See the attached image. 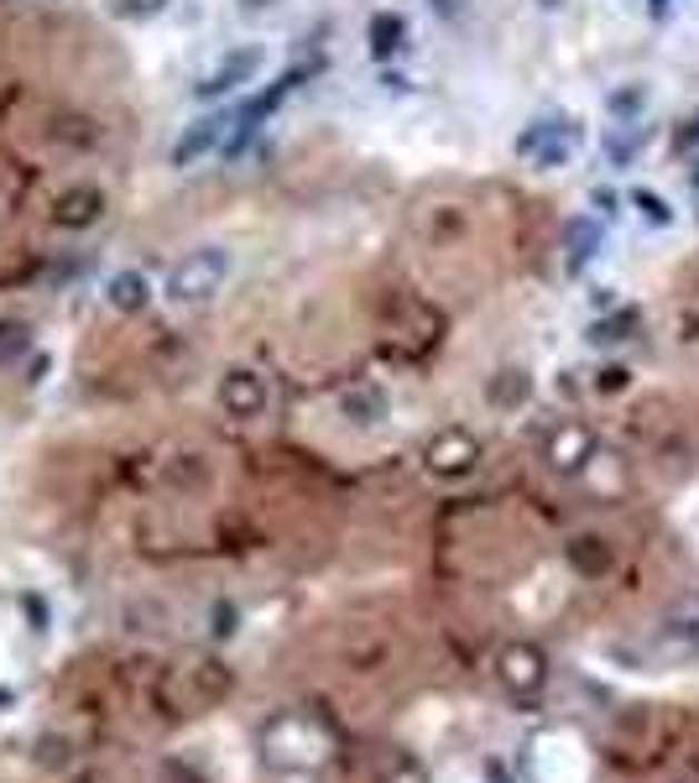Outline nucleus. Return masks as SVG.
I'll return each mask as SVG.
<instances>
[{
    "label": "nucleus",
    "instance_id": "nucleus-1",
    "mask_svg": "<svg viewBox=\"0 0 699 783\" xmlns=\"http://www.w3.org/2000/svg\"><path fill=\"white\" fill-rule=\"evenodd\" d=\"M257 752L272 773H319L334 763L340 736L319 711H277L261 721Z\"/></svg>",
    "mask_w": 699,
    "mask_h": 783
},
{
    "label": "nucleus",
    "instance_id": "nucleus-2",
    "mask_svg": "<svg viewBox=\"0 0 699 783\" xmlns=\"http://www.w3.org/2000/svg\"><path fill=\"white\" fill-rule=\"evenodd\" d=\"M528 773L532 783H596V752L580 732L548 726L528 742Z\"/></svg>",
    "mask_w": 699,
    "mask_h": 783
},
{
    "label": "nucleus",
    "instance_id": "nucleus-3",
    "mask_svg": "<svg viewBox=\"0 0 699 783\" xmlns=\"http://www.w3.org/2000/svg\"><path fill=\"white\" fill-rule=\"evenodd\" d=\"M224 283H230V251L224 246H199V251H188L168 272V288L162 293H168V304L193 308V304H209Z\"/></svg>",
    "mask_w": 699,
    "mask_h": 783
},
{
    "label": "nucleus",
    "instance_id": "nucleus-4",
    "mask_svg": "<svg viewBox=\"0 0 699 783\" xmlns=\"http://www.w3.org/2000/svg\"><path fill=\"white\" fill-rule=\"evenodd\" d=\"M496 684H501V695L517 700V705H532V700L548 690V653L528 637H517V643H501L496 647V664H491Z\"/></svg>",
    "mask_w": 699,
    "mask_h": 783
},
{
    "label": "nucleus",
    "instance_id": "nucleus-5",
    "mask_svg": "<svg viewBox=\"0 0 699 783\" xmlns=\"http://www.w3.org/2000/svg\"><path fill=\"white\" fill-rule=\"evenodd\" d=\"M652 658L668 668H683V664H699V591H689L683 601H673L658 627H652Z\"/></svg>",
    "mask_w": 699,
    "mask_h": 783
},
{
    "label": "nucleus",
    "instance_id": "nucleus-6",
    "mask_svg": "<svg viewBox=\"0 0 699 783\" xmlns=\"http://www.w3.org/2000/svg\"><path fill=\"white\" fill-rule=\"evenodd\" d=\"M596 449H600L596 428L580 424V418H559V424L543 428V465L559 480H580V470L590 465Z\"/></svg>",
    "mask_w": 699,
    "mask_h": 783
},
{
    "label": "nucleus",
    "instance_id": "nucleus-7",
    "mask_svg": "<svg viewBox=\"0 0 699 783\" xmlns=\"http://www.w3.org/2000/svg\"><path fill=\"white\" fill-rule=\"evenodd\" d=\"M480 439L470 428H439L433 439L423 444V470L433 480H465L480 470Z\"/></svg>",
    "mask_w": 699,
    "mask_h": 783
},
{
    "label": "nucleus",
    "instance_id": "nucleus-8",
    "mask_svg": "<svg viewBox=\"0 0 699 783\" xmlns=\"http://www.w3.org/2000/svg\"><path fill=\"white\" fill-rule=\"evenodd\" d=\"M220 408L236 418V424H257L272 413V381L257 371V366H230L220 376Z\"/></svg>",
    "mask_w": 699,
    "mask_h": 783
},
{
    "label": "nucleus",
    "instance_id": "nucleus-9",
    "mask_svg": "<svg viewBox=\"0 0 699 783\" xmlns=\"http://www.w3.org/2000/svg\"><path fill=\"white\" fill-rule=\"evenodd\" d=\"M104 220V188L100 184H69L52 199V225L58 230H89Z\"/></svg>",
    "mask_w": 699,
    "mask_h": 783
},
{
    "label": "nucleus",
    "instance_id": "nucleus-10",
    "mask_svg": "<svg viewBox=\"0 0 699 783\" xmlns=\"http://www.w3.org/2000/svg\"><path fill=\"white\" fill-rule=\"evenodd\" d=\"M261 63H267V52H261V48H236V52H230V58L220 63V69H214V73L204 79V85H199V95H204V100L236 95L240 85H251V79H257Z\"/></svg>",
    "mask_w": 699,
    "mask_h": 783
},
{
    "label": "nucleus",
    "instance_id": "nucleus-11",
    "mask_svg": "<svg viewBox=\"0 0 699 783\" xmlns=\"http://www.w3.org/2000/svg\"><path fill=\"white\" fill-rule=\"evenodd\" d=\"M563 559L580 579H606L616 569V548L611 538H600V533H575L569 544H563Z\"/></svg>",
    "mask_w": 699,
    "mask_h": 783
},
{
    "label": "nucleus",
    "instance_id": "nucleus-12",
    "mask_svg": "<svg viewBox=\"0 0 699 783\" xmlns=\"http://www.w3.org/2000/svg\"><path fill=\"white\" fill-rule=\"evenodd\" d=\"M600 246H606V225L590 220V215H575V220L563 225V272L580 277L600 256Z\"/></svg>",
    "mask_w": 699,
    "mask_h": 783
},
{
    "label": "nucleus",
    "instance_id": "nucleus-13",
    "mask_svg": "<svg viewBox=\"0 0 699 783\" xmlns=\"http://www.w3.org/2000/svg\"><path fill=\"white\" fill-rule=\"evenodd\" d=\"M340 418L356 428H376L387 418V392L376 387V381H350L340 392Z\"/></svg>",
    "mask_w": 699,
    "mask_h": 783
},
{
    "label": "nucleus",
    "instance_id": "nucleus-14",
    "mask_svg": "<svg viewBox=\"0 0 699 783\" xmlns=\"http://www.w3.org/2000/svg\"><path fill=\"white\" fill-rule=\"evenodd\" d=\"M486 397H491L496 413H517L532 403V376L528 366H501V371L486 381Z\"/></svg>",
    "mask_w": 699,
    "mask_h": 783
},
{
    "label": "nucleus",
    "instance_id": "nucleus-15",
    "mask_svg": "<svg viewBox=\"0 0 699 783\" xmlns=\"http://www.w3.org/2000/svg\"><path fill=\"white\" fill-rule=\"evenodd\" d=\"M637 329H642V314H637V308H621V304H616L611 314H596V319H590L585 340L596 345V350H611V345H627Z\"/></svg>",
    "mask_w": 699,
    "mask_h": 783
},
{
    "label": "nucleus",
    "instance_id": "nucleus-16",
    "mask_svg": "<svg viewBox=\"0 0 699 783\" xmlns=\"http://www.w3.org/2000/svg\"><path fill=\"white\" fill-rule=\"evenodd\" d=\"M104 304L116 308V314H141V308L152 304V283H147V272H116L110 283H104Z\"/></svg>",
    "mask_w": 699,
    "mask_h": 783
},
{
    "label": "nucleus",
    "instance_id": "nucleus-17",
    "mask_svg": "<svg viewBox=\"0 0 699 783\" xmlns=\"http://www.w3.org/2000/svg\"><path fill=\"white\" fill-rule=\"evenodd\" d=\"M402 42H408V21L397 17V11H376V17H371V52H376V58L402 52Z\"/></svg>",
    "mask_w": 699,
    "mask_h": 783
},
{
    "label": "nucleus",
    "instance_id": "nucleus-18",
    "mask_svg": "<svg viewBox=\"0 0 699 783\" xmlns=\"http://www.w3.org/2000/svg\"><path fill=\"white\" fill-rule=\"evenodd\" d=\"M27 350H32V324H21V319L0 324V366H11V360L27 356Z\"/></svg>",
    "mask_w": 699,
    "mask_h": 783
},
{
    "label": "nucleus",
    "instance_id": "nucleus-19",
    "mask_svg": "<svg viewBox=\"0 0 699 783\" xmlns=\"http://www.w3.org/2000/svg\"><path fill=\"white\" fill-rule=\"evenodd\" d=\"M220 126H224V120H204V126H199L188 141H178V162H193L199 152H209V147L220 141Z\"/></svg>",
    "mask_w": 699,
    "mask_h": 783
},
{
    "label": "nucleus",
    "instance_id": "nucleus-20",
    "mask_svg": "<svg viewBox=\"0 0 699 783\" xmlns=\"http://www.w3.org/2000/svg\"><path fill=\"white\" fill-rule=\"evenodd\" d=\"M631 209H642L648 215V225H673V209L652 194V188H631Z\"/></svg>",
    "mask_w": 699,
    "mask_h": 783
},
{
    "label": "nucleus",
    "instance_id": "nucleus-21",
    "mask_svg": "<svg viewBox=\"0 0 699 783\" xmlns=\"http://www.w3.org/2000/svg\"><path fill=\"white\" fill-rule=\"evenodd\" d=\"M642 105H648V85L616 89V95H611V116H621V120H637V116H642Z\"/></svg>",
    "mask_w": 699,
    "mask_h": 783
},
{
    "label": "nucleus",
    "instance_id": "nucleus-22",
    "mask_svg": "<svg viewBox=\"0 0 699 783\" xmlns=\"http://www.w3.org/2000/svg\"><path fill=\"white\" fill-rule=\"evenodd\" d=\"M631 387V371L627 366H600L596 376H590V392H600V397H611V392H627Z\"/></svg>",
    "mask_w": 699,
    "mask_h": 783
},
{
    "label": "nucleus",
    "instance_id": "nucleus-23",
    "mask_svg": "<svg viewBox=\"0 0 699 783\" xmlns=\"http://www.w3.org/2000/svg\"><path fill=\"white\" fill-rule=\"evenodd\" d=\"M590 205H596L600 215H616V194H611V188H596V194H590Z\"/></svg>",
    "mask_w": 699,
    "mask_h": 783
},
{
    "label": "nucleus",
    "instance_id": "nucleus-24",
    "mask_svg": "<svg viewBox=\"0 0 699 783\" xmlns=\"http://www.w3.org/2000/svg\"><path fill=\"white\" fill-rule=\"evenodd\" d=\"M590 304H596V314H611V308H616V288H600Z\"/></svg>",
    "mask_w": 699,
    "mask_h": 783
},
{
    "label": "nucleus",
    "instance_id": "nucleus-25",
    "mask_svg": "<svg viewBox=\"0 0 699 783\" xmlns=\"http://www.w3.org/2000/svg\"><path fill=\"white\" fill-rule=\"evenodd\" d=\"M157 6H162V0H131L126 11H131V17H147V11H157Z\"/></svg>",
    "mask_w": 699,
    "mask_h": 783
},
{
    "label": "nucleus",
    "instance_id": "nucleus-26",
    "mask_svg": "<svg viewBox=\"0 0 699 783\" xmlns=\"http://www.w3.org/2000/svg\"><path fill=\"white\" fill-rule=\"evenodd\" d=\"M652 11H658V17H663V11H668V0H652Z\"/></svg>",
    "mask_w": 699,
    "mask_h": 783
},
{
    "label": "nucleus",
    "instance_id": "nucleus-27",
    "mask_svg": "<svg viewBox=\"0 0 699 783\" xmlns=\"http://www.w3.org/2000/svg\"><path fill=\"white\" fill-rule=\"evenodd\" d=\"M689 178H695V188H699V152H695V172H689Z\"/></svg>",
    "mask_w": 699,
    "mask_h": 783
},
{
    "label": "nucleus",
    "instance_id": "nucleus-28",
    "mask_svg": "<svg viewBox=\"0 0 699 783\" xmlns=\"http://www.w3.org/2000/svg\"><path fill=\"white\" fill-rule=\"evenodd\" d=\"M443 6H449V0H443Z\"/></svg>",
    "mask_w": 699,
    "mask_h": 783
}]
</instances>
